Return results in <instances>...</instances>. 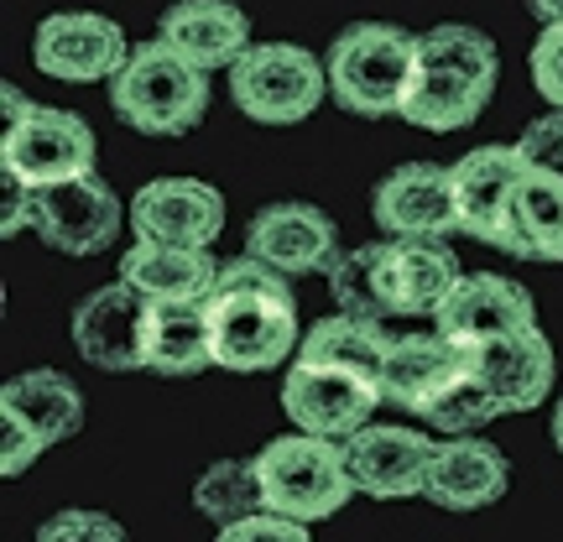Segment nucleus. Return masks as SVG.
Here are the masks:
<instances>
[{
	"mask_svg": "<svg viewBox=\"0 0 563 542\" xmlns=\"http://www.w3.org/2000/svg\"><path fill=\"white\" fill-rule=\"evenodd\" d=\"M125 220H131V209L100 173L32 188V230H37L42 245H53L63 256H100V251H110Z\"/></svg>",
	"mask_w": 563,
	"mask_h": 542,
	"instance_id": "obj_10",
	"label": "nucleus"
},
{
	"mask_svg": "<svg viewBox=\"0 0 563 542\" xmlns=\"http://www.w3.org/2000/svg\"><path fill=\"white\" fill-rule=\"evenodd\" d=\"M131 230L136 241L214 251L224 230V193L203 178H152L131 199Z\"/></svg>",
	"mask_w": 563,
	"mask_h": 542,
	"instance_id": "obj_17",
	"label": "nucleus"
},
{
	"mask_svg": "<svg viewBox=\"0 0 563 542\" xmlns=\"http://www.w3.org/2000/svg\"><path fill=\"white\" fill-rule=\"evenodd\" d=\"M157 42H167L178 58L194 68H235L256 47L251 42V16L230 0H178L157 21Z\"/></svg>",
	"mask_w": 563,
	"mask_h": 542,
	"instance_id": "obj_20",
	"label": "nucleus"
},
{
	"mask_svg": "<svg viewBox=\"0 0 563 542\" xmlns=\"http://www.w3.org/2000/svg\"><path fill=\"white\" fill-rule=\"evenodd\" d=\"M464 370H470L464 344L443 340L439 329H407V334H391L382 365V397L407 418H422Z\"/></svg>",
	"mask_w": 563,
	"mask_h": 542,
	"instance_id": "obj_19",
	"label": "nucleus"
},
{
	"mask_svg": "<svg viewBox=\"0 0 563 542\" xmlns=\"http://www.w3.org/2000/svg\"><path fill=\"white\" fill-rule=\"evenodd\" d=\"M245 256L272 266L282 277H329L340 262V224L323 214L319 203L282 199L266 203L256 220L245 224Z\"/></svg>",
	"mask_w": 563,
	"mask_h": 542,
	"instance_id": "obj_12",
	"label": "nucleus"
},
{
	"mask_svg": "<svg viewBox=\"0 0 563 542\" xmlns=\"http://www.w3.org/2000/svg\"><path fill=\"white\" fill-rule=\"evenodd\" d=\"M386 350H391V329H386V323L329 313V319H319L308 334H302L298 361L334 365V370H350V376H365V381H382Z\"/></svg>",
	"mask_w": 563,
	"mask_h": 542,
	"instance_id": "obj_26",
	"label": "nucleus"
},
{
	"mask_svg": "<svg viewBox=\"0 0 563 542\" xmlns=\"http://www.w3.org/2000/svg\"><path fill=\"white\" fill-rule=\"evenodd\" d=\"M496 418H506V412H501V402H496V391L481 381L475 361H470V370L443 391L439 402L422 412V422H428L433 433H443V439H470V433H481L485 422H496Z\"/></svg>",
	"mask_w": 563,
	"mask_h": 542,
	"instance_id": "obj_29",
	"label": "nucleus"
},
{
	"mask_svg": "<svg viewBox=\"0 0 563 542\" xmlns=\"http://www.w3.org/2000/svg\"><path fill=\"white\" fill-rule=\"evenodd\" d=\"M517 152H522L527 162H538V167L563 173V110H548L543 121L527 125V136L517 141Z\"/></svg>",
	"mask_w": 563,
	"mask_h": 542,
	"instance_id": "obj_33",
	"label": "nucleus"
},
{
	"mask_svg": "<svg viewBox=\"0 0 563 542\" xmlns=\"http://www.w3.org/2000/svg\"><path fill=\"white\" fill-rule=\"evenodd\" d=\"M110 110L141 136H188L209 115V74L157 37L136 42L110 79Z\"/></svg>",
	"mask_w": 563,
	"mask_h": 542,
	"instance_id": "obj_5",
	"label": "nucleus"
},
{
	"mask_svg": "<svg viewBox=\"0 0 563 542\" xmlns=\"http://www.w3.org/2000/svg\"><path fill=\"white\" fill-rule=\"evenodd\" d=\"M266 490V511H277L287 522H329L334 511L361 496L344 464V443L334 439H308V433H282L256 454Z\"/></svg>",
	"mask_w": 563,
	"mask_h": 542,
	"instance_id": "obj_6",
	"label": "nucleus"
},
{
	"mask_svg": "<svg viewBox=\"0 0 563 542\" xmlns=\"http://www.w3.org/2000/svg\"><path fill=\"white\" fill-rule=\"evenodd\" d=\"M152 302L136 287H125L121 277L110 287H95L89 298L74 308V350L95 370H146V350H152Z\"/></svg>",
	"mask_w": 563,
	"mask_h": 542,
	"instance_id": "obj_13",
	"label": "nucleus"
},
{
	"mask_svg": "<svg viewBox=\"0 0 563 542\" xmlns=\"http://www.w3.org/2000/svg\"><path fill=\"white\" fill-rule=\"evenodd\" d=\"M194 511L203 522L224 527L245 522V517H262L266 511V490H262V469H256V454L251 460H214L194 480Z\"/></svg>",
	"mask_w": 563,
	"mask_h": 542,
	"instance_id": "obj_28",
	"label": "nucleus"
},
{
	"mask_svg": "<svg viewBox=\"0 0 563 542\" xmlns=\"http://www.w3.org/2000/svg\"><path fill=\"white\" fill-rule=\"evenodd\" d=\"M21 230H32V188L5 173V178H0V235L11 241Z\"/></svg>",
	"mask_w": 563,
	"mask_h": 542,
	"instance_id": "obj_34",
	"label": "nucleus"
},
{
	"mask_svg": "<svg viewBox=\"0 0 563 542\" xmlns=\"http://www.w3.org/2000/svg\"><path fill=\"white\" fill-rule=\"evenodd\" d=\"M214 542H313V532L302 522H287L277 511H262V517H245V522L224 527Z\"/></svg>",
	"mask_w": 563,
	"mask_h": 542,
	"instance_id": "obj_32",
	"label": "nucleus"
},
{
	"mask_svg": "<svg viewBox=\"0 0 563 542\" xmlns=\"http://www.w3.org/2000/svg\"><path fill=\"white\" fill-rule=\"evenodd\" d=\"M553 449L563 454V397H559V407H553Z\"/></svg>",
	"mask_w": 563,
	"mask_h": 542,
	"instance_id": "obj_36",
	"label": "nucleus"
},
{
	"mask_svg": "<svg viewBox=\"0 0 563 542\" xmlns=\"http://www.w3.org/2000/svg\"><path fill=\"white\" fill-rule=\"evenodd\" d=\"M382 402V381H365L334 365L292 361L282 370V412L292 422V433H308V439H355L361 428H371Z\"/></svg>",
	"mask_w": 563,
	"mask_h": 542,
	"instance_id": "obj_8",
	"label": "nucleus"
},
{
	"mask_svg": "<svg viewBox=\"0 0 563 542\" xmlns=\"http://www.w3.org/2000/svg\"><path fill=\"white\" fill-rule=\"evenodd\" d=\"M527 74H532V89L543 95V104L563 110V26H543L532 53H527Z\"/></svg>",
	"mask_w": 563,
	"mask_h": 542,
	"instance_id": "obj_31",
	"label": "nucleus"
},
{
	"mask_svg": "<svg viewBox=\"0 0 563 542\" xmlns=\"http://www.w3.org/2000/svg\"><path fill=\"white\" fill-rule=\"evenodd\" d=\"M422 37V58H418V79L402 100V121L418 131H464V125L481 121V110L496 95L501 79V53L496 42L464 26V21H439L418 32Z\"/></svg>",
	"mask_w": 563,
	"mask_h": 542,
	"instance_id": "obj_3",
	"label": "nucleus"
},
{
	"mask_svg": "<svg viewBox=\"0 0 563 542\" xmlns=\"http://www.w3.org/2000/svg\"><path fill=\"white\" fill-rule=\"evenodd\" d=\"M214 365V344H209V319L199 308H157L152 313V350H146V370H157L167 381L199 376Z\"/></svg>",
	"mask_w": 563,
	"mask_h": 542,
	"instance_id": "obj_27",
	"label": "nucleus"
},
{
	"mask_svg": "<svg viewBox=\"0 0 563 542\" xmlns=\"http://www.w3.org/2000/svg\"><path fill=\"white\" fill-rule=\"evenodd\" d=\"M433 329H439L443 340L464 344V350H481V344H496V340L538 329V302H532V292H527L522 281L490 277V272H464L454 281V292L439 302Z\"/></svg>",
	"mask_w": 563,
	"mask_h": 542,
	"instance_id": "obj_16",
	"label": "nucleus"
},
{
	"mask_svg": "<svg viewBox=\"0 0 563 542\" xmlns=\"http://www.w3.org/2000/svg\"><path fill=\"white\" fill-rule=\"evenodd\" d=\"M454 199H460V230L470 241L501 251L506 245V224H511V199H517V182L527 173V157L517 152V141H490L464 152L454 167Z\"/></svg>",
	"mask_w": 563,
	"mask_h": 542,
	"instance_id": "obj_18",
	"label": "nucleus"
},
{
	"mask_svg": "<svg viewBox=\"0 0 563 542\" xmlns=\"http://www.w3.org/2000/svg\"><path fill=\"white\" fill-rule=\"evenodd\" d=\"M131 58V42L100 11H53L32 32V63L63 84H110Z\"/></svg>",
	"mask_w": 563,
	"mask_h": 542,
	"instance_id": "obj_14",
	"label": "nucleus"
},
{
	"mask_svg": "<svg viewBox=\"0 0 563 542\" xmlns=\"http://www.w3.org/2000/svg\"><path fill=\"white\" fill-rule=\"evenodd\" d=\"M460 262L449 245L422 241H365L344 251L329 272V298L340 313L365 323H412L439 313V302L454 292Z\"/></svg>",
	"mask_w": 563,
	"mask_h": 542,
	"instance_id": "obj_2",
	"label": "nucleus"
},
{
	"mask_svg": "<svg viewBox=\"0 0 563 542\" xmlns=\"http://www.w3.org/2000/svg\"><path fill=\"white\" fill-rule=\"evenodd\" d=\"M209 319V344H214V365L235 370V376H262L298 361L302 329H298V298L292 281L272 272V266L235 256L220 266V281L203 302Z\"/></svg>",
	"mask_w": 563,
	"mask_h": 542,
	"instance_id": "obj_1",
	"label": "nucleus"
},
{
	"mask_svg": "<svg viewBox=\"0 0 563 542\" xmlns=\"http://www.w3.org/2000/svg\"><path fill=\"white\" fill-rule=\"evenodd\" d=\"M32 542H131V538H125V527L115 522L110 511L68 506V511H53V517L32 532Z\"/></svg>",
	"mask_w": 563,
	"mask_h": 542,
	"instance_id": "obj_30",
	"label": "nucleus"
},
{
	"mask_svg": "<svg viewBox=\"0 0 563 542\" xmlns=\"http://www.w3.org/2000/svg\"><path fill=\"white\" fill-rule=\"evenodd\" d=\"M329 95V68L298 42H256L230 68V100L256 125H298Z\"/></svg>",
	"mask_w": 563,
	"mask_h": 542,
	"instance_id": "obj_7",
	"label": "nucleus"
},
{
	"mask_svg": "<svg viewBox=\"0 0 563 542\" xmlns=\"http://www.w3.org/2000/svg\"><path fill=\"white\" fill-rule=\"evenodd\" d=\"M511 485V464L490 439H439L433 469H428V501L439 511H481L501 501Z\"/></svg>",
	"mask_w": 563,
	"mask_h": 542,
	"instance_id": "obj_23",
	"label": "nucleus"
},
{
	"mask_svg": "<svg viewBox=\"0 0 563 542\" xmlns=\"http://www.w3.org/2000/svg\"><path fill=\"white\" fill-rule=\"evenodd\" d=\"M527 5H532V16L543 26H563V0H527Z\"/></svg>",
	"mask_w": 563,
	"mask_h": 542,
	"instance_id": "obj_35",
	"label": "nucleus"
},
{
	"mask_svg": "<svg viewBox=\"0 0 563 542\" xmlns=\"http://www.w3.org/2000/svg\"><path fill=\"white\" fill-rule=\"evenodd\" d=\"M501 256L563 266V173L527 162L517 199H511V224H506Z\"/></svg>",
	"mask_w": 563,
	"mask_h": 542,
	"instance_id": "obj_24",
	"label": "nucleus"
},
{
	"mask_svg": "<svg viewBox=\"0 0 563 542\" xmlns=\"http://www.w3.org/2000/svg\"><path fill=\"white\" fill-rule=\"evenodd\" d=\"M371 220L382 241H422L443 245L460 230V199H454V173L439 162H402L391 167L376 193H371Z\"/></svg>",
	"mask_w": 563,
	"mask_h": 542,
	"instance_id": "obj_11",
	"label": "nucleus"
},
{
	"mask_svg": "<svg viewBox=\"0 0 563 542\" xmlns=\"http://www.w3.org/2000/svg\"><path fill=\"white\" fill-rule=\"evenodd\" d=\"M433 454H439V439H428L407 422H371L355 439H344L350 480L371 501H412V496H422Z\"/></svg>",
	"mask_w": 563,
	"mask_h": 542,
	"instance_id": "obj_15",
	"label": "nucleus"
},
{
	"mask_svg": "<svg viewBox=\"0 0 563 542\" xmlns=\"http://www.w3.org/2000/svg\"><path fill=\"white\" fill-rule=\"evenodd\" d=\"M418 58H422V37L391 21H355L344 26L340 37L329 42V100L365 115V121H382V115H402V100L412 79H418Z\"/></svg>",
	"mask_w": 563,
	"mask_h": 542,
	"instance_id": "obj_4",
	"label": "nucleus"
},
{
	"mask_svg": "<svg viewBox=\"0 0 563 542\" xmlns=\"http://www.w3.org/2000/svg\"><path fill=\"white\" fill-rule=\"evenodd\" d=\"M220 266L224 262H214V251L131 241L121 256V281L136 287L152 308H199V302H209V292H214Z\"/></svg>",
	"mask_w": 563,
	"mask_h": 542,
	"instance_id": "obj_21",
	"label": "nucleus"
},
{
	"mask_svg": "<svg viewBox=\"0 0 563 542\" xmlns=\"http://www.w3.org/2000/svg\"><path fill=\"white\" fill-rule=\"evenodd\" d=\"M470 361L481 370V381L496 391L501 412H532L553 397V381H559V355H553V340L538 329L527 334H511V340L481 344L470 350Z\"/></svg>",
	"mask_w": 563,
	"mask_h": 542,
	"instance_id": "obj_22",
	"label": "nucleus"
},
{
	"mask_svg": "<svg viewBox=\"0 0 563 542\" xmlns=\"http://www.w3.org/2000/svg\"><path fill=\"white\" fill-rule=\"evenodd\" d=\"M0 418L21 422L32 439H42L47 449L63 439H74L84 428V391L63 370H21L0 391Z\"/></svg>",
	"mask_w": 563,
	"mask_h": 542,
	"instance_id": "obj_25",
	"label": "nucleus"
},
{
	"mask_svg": "<svg viewBox=\"0 0 563 542\" xmlns=\"http://www.w3.org/2000/svg\"><path fill=\"white\" fill-rule=\"evenodd\" d=\"M95 131L74 110H53V104H32L16 125H5L0 136V173L21 178L26 188H47V182L89 178L95 173Z\"/></svg>",
	"mask_w": 563,
	"mask_h": 542,
	"instance_id": "obj_9",
	"label": "nucleus"
}]
</instances>
